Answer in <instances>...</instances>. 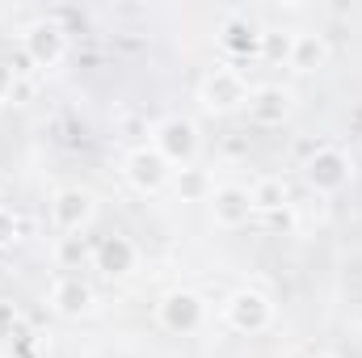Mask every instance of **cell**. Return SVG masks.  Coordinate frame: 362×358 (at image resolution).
Here are the masks:
<instances>
[{
	"mask_svg": "<svg viewBox=\"0 0 362 358\" xmlns=\"http://www.w3.org/2000/svg\"><path fill=\"white\" fill-rule=\"evenodd\" d=\"M156 321H160V329L181 333V337H185V333H198L202 321H206V299H202L198 291H189V287H173V291L160 295Z\"/></svg>",
	"mask_w": 362,
	"mask_h": 358,
	"instance_id": "8992f818",
	"label": "cell"
},
{
	"mask_svg": "<svg viewBox=\"0 0 362 358\" xmlns=\"http://www.w3.org/2000/svg\"><path fill=\"white\" fill-rule=\"evenodd\" d=\"M13 93H17V72L8 64H0V105L13 101Z\"/></svg>",
	"mask_w": 362,
	"mask_h": 358,
	"instance_id": "d6986e66",
	"label": "cell"
},
{
	"mask_svg": "<svg viewBox=\"0 0 362 358\" xmlns=\"http://www.w3.org/2000/svg\"><path fill=\"white\" fill-rule=\"evenodd\" d=\"M249 194H253V211L274 219V224L291 215V190H286L282 178H257L249 185Z\"/></svg>",
	"mask_w": 362,
	"mask_h": 358,
	"instance_id": "9a60e30c",
	"label": "cell"
},
{
	"mask_svg": "<svg viewBox=\"0 0 362 358\" xmlns=\"http://www.w3.org/2000/svg\"><path fill=\"white\" fill-rule=\"evenodd\" d=\"M219 47H223L232 59H253V55H262L266 34H262V25H257L249 13H228L223 25H219Z\"/></svg>",
	"mask_w": 362,
	"mask_h": 358,
	"instance_id": "30bf717a",
	"label": "cell"
},
{
	"mask_svg": "<svg viewBox=\"0 0 362 358\" xmlns=\"http://www.w3.org/2000/svg\"><path fill=\"white\" fill-rule=\"evenodd\" d=\"M21 51H25V59H30L34 68H55V64H64V55H68V30H64L59 21H51V17H38V21L25 25Z\"/></svg>",
	"mask_w": 362,
	"mask_h": 358,
	"instance_id": "52a82bcc",
	"label": "cell"
},
{
	"mask_svg": "<svg viewBox=\"0 0 362 358\" xmlns=\"http://www.w3.org/2000/svg\"><path fill=\"white\" fill-rule=\"evenodd\" d=\"M93 262L97 270L105 274V278H127V274H135V262H139V249L131 245V236H101L97 241V249H93Z\"/></svg>",
	"mask_w": 362,
	"mask_h": 358,
	"instance_id": "5bb4252c",
	"label": "cell"
},
{
	"mask_svg": "<svg viewBox=\"0 0 362 358\" xmlns=\"http://www.w3.org/2000/svg\"><path fill=\"white\" fill-rule=\"evenodd\" d=\"M303 181L312 194L329 198V194H341L350 181H354V165L341 148H316L308 161H303Z\"/></svg>",
	"mask_w": 362,
	"mask_h": 358,
	"instance_id": "277c9868",
	"label": "cell"
},
{
	"mask_svg": "<svg viewBox=\"0 0 362 358\" xmlns=\"http://www.w3.org/2000/svg\"><path fill=\"white\" fill-rule=\"evenodd\" d=\"M122 173L127 181L139 190V194H160L169 178H173V169H169V161L152 148V144H144V148H135V152H127V161H122Z\"/></svg>",
	"mask_w": 362,
	"mask_h": 358,
	"instance_id": "9c48e42d",
	"label": "cell"
},
{
	"mask_svg": "<svg viewBox=\"0 0 362 358\" xmlns=\"http://www.w3.org/2000/svg\"><path fill=\"white\" fill-rule=\"evenodd\" d=\"M325 64H329V42H325V34H316V30H295V34L286 38V68H291V72L312 76V72H320Z\"/></svg>",
	"mask_w": 362,
	"mask_h": 358,
	"instance_id": "4fadbf2b",
	"label": "cell"
},
{
	"mask_svg": "<svg viewBox=\"0 0 362 358\" xmlns=\"http://www.w3.org/2000/svg\"><path fill=\"white\" fill-rule=\"evenodd\" d=\"M249 93L253 89H249L245 72H240V68H228V64L211 68V72L198 81V101H202V110L215 114V118L240 114V110L249 105Z\"/></svg>",
	"mask_w": 362,
	"mask_h": 358,
	"instance_id": "6da1fadb",
	"label": "cell"
},
{
	"mask_svg": "<svg viewBox=\"0 0 362 358\" xmlns=\"http://www.w3.org/2000/svg\"><path fill=\"white\" fill-rule=\"evenodd\" d=\"M291 110H295V93L282 89V85H257L249 93V105H245L253 127H282L291 118Z\"/></svg>",
	"mask_w": 362,
	"mask_h": 358,
	"instance_id": "7c38bea8",
	"label": "cell"
},
{
	"mask_svg": "<svg viewBox=\"0 0 362 358\" xmlns=\"http://www.w3.org/2000/svg\"><path fill=\"white\" fill-rule=\"evenodd\" d=\"M270 321H274V304H270V295L257 291V287H240V291H232L228 304H223V325H228L232 333H240V337L266 333Z\"/></svg>",
	"mask_w": 362,
	"mask_h": 358,
	"instance_id": "7a4b0ae2",
	"label": "cell"
},
{
	"mask_svg": "<svg viewBox=\"0 0 362 358\" xmlns=\"http://www.w3.org/2000/svg\"><path fill=\"white\" fill-rule=\"evenodd\" d=\"M211 178L198 169V165H185V169H177V194L185 198V202H202V198H211Z\"/></svg>",
	"mask_w": 362,
	"mask_h": 358,
	"instance_id": "2e32d148",
	"label": "cell"
},
{
	"mask_svg": "<svg viewBox=\"0 0 362 358\" xmlns=\"http://www.w3.org/2000/svg\"><path fill=\"white\" fill-rule=\"evenodd\" d=\"M206 202H211V224L223 228V232H240V228H249V219L257 215V211H253V194H249V185H236V181L215 185Z\"/></svg>",
	"mask_w": 362,
	"mask_h": 358,
	"instance_id": "ba28073f",
	"label": "cell"
},
{
	"mask_svg": "<svg viewBox=\"0 0 362 358\" xmlns=\"http://www.w3.org/2000/svg\"><path fill=\"white\" fill-rule=\"evenodd\" d=\"M17 241H21V219H17V211L0 207V249L4 245H17Z\"/></svg>",
	"mask_w": 362,
	"mask_h": 358,
	"instance_id": "ac0fdd59",
	"label": "cell"
},
{
	"mask_svg": "<svg viewBox=\"0 0 362 358\" xmlns=\"http://www.w3.org/2000/svg\"><path fill=\"white\" fill-rule=\"evenodd\" d=\"M97 219V194L85 185H59L51 194V224L59 236H81Z\"/></svg>",
	"mask_w": 362,
	"mask_h": 358,
	"instance_id": "3957f363",
	"label": "cell"
},
{
	"mask_svg": "<svg viewBox=\"0 0 362 358\" xmlns=\"http://www.w3.org/2000/svg\"><path fill=\"white\" fill-rule=\"evenodd\" d=\"M59 262L72 270L85 262V236H59Z\"/></svg>",
	"mask_w": 362,
	"mask_h": 358,
	"instance_id": "e0dca14e",
	"label": "cell"
},
{
	"mask_svg": "<svg viewBox=\"0 0 362 358\" xmlns=\"http://www.w3.org/2000/svg\"><path fill=\"white\" fill-rule=\"evenodd\" d=\"M47 304H51V312H55V316L76 321V316H89V312H93L97 295H93V287L81 278V274H59V278L51 282Z\"/></svg>",
	"mask_w": 362,
	"mask_h": 358,
	"instance_id": "8fae6325",
	"label": "cell"
},
{
	"mask_svg": "<svg viewBox=\"0 0 362 358\" xmlns=\"http://www.w3.org/2000/svg\"><path fill=\"white\" fill-rule=\"evenodd\" d=\"M152 148L169 161V169H185V165H194V156H198V122L194 118H160L156 127H152Z\"/></svg>",
	"mask_w": 362,
	"mask_h": 358,
	"instance_id": "5b68a950",
	"label": "cell"
}]
</instances>
